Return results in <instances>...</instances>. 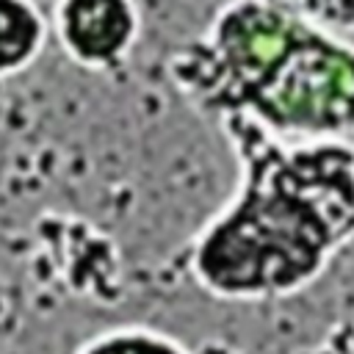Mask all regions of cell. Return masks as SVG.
I'll use <instances>...</instances> for the list:
<instances>
[{
	"mask_svg": "<svg viewBox=\"0 0 354 354\" xmlns=\"http://www.w3.org/2000/svg\"><path fill=\"white\" fill-rule=\"evenodd\" d=\"M77 354H188L185 346L149 326H116L91 337Z\"/></svg>",
	"mask_w": 354,
	"mask_h": 354,
	"instance_id": "5b68a950",
	"label": "cell"
},
{
	"mask_svg": "<svg viewBox=\"0 0 354 354\" xmlns=\"http://www.w3.org/2000/svg\"><path fill=\"white\" fill-rule=\"evenodd\" d=\"M216 124L238 188L194 241L196 285L224 301L301 293L354 241V138L293 141L241 116Z\"/></svg>",
	"mask_w": 354,
	"mask_h": 354,
	"instance_id": "6da1fadb",
	"label": "cell"
},
{
	"mask_svg": "<svg viewBox=\"0 0 354 354\" xmlns=\"http://www.w3.org/2000/svg\"><path fill=\"white\" fill-rule=\"evenodd\" d=\"M313 25L354 41V0H277Z\"/></svg>",
	"mask_w": 354,
	"mask_h": 354,
	"instance_id": "8992f818",
	"label": "cell"
},
{
	"mask_svg": "<svg viewBox=\"0 0 354 354\" xmlns=\"http://www.w3.org/2000/svg\"><path fill=\"white\" fill-rule=\"evenodd\" d=\"M53 30L61 50L86 69H113L122 64L138 36V11L133 0H58Z\"/></svg>",
	"mask_w": 354,
	"mask_h": 354,
	"instance_id": "3957f363",
	"label": "cell"
},
{
	"mask_svg": "<svg viewBox=\"0 0 354 354\" xmlns=\"http://www.w3.org/2000/svg\"><path fill=\"white\" fill-rule=\"evenodd\" d=\"M47 30L33 0H0V77L28 69L44 50Z\"/></svg>",
	"mask_w": 354,
	"mask_h": 354,
	"instance_id": "277c9868",
	"label": "cell"
},
{
	"mask_svg": "<svg viewBox=\"0 0 354 354\" xmlns=\"http://www.w3.org/2000/svg\"><path fill=\"white\" fill-rule=\"evenodd\" d=\"M171 77L213 122L241 116L293 141L354 136V41L277 0H227Z\"/></svg>",
	"mask_w": 354,
	"mask_h": 354,
	"instance_id": "7a4b0ae2",
	"label": "cell"
}]
</instances>
